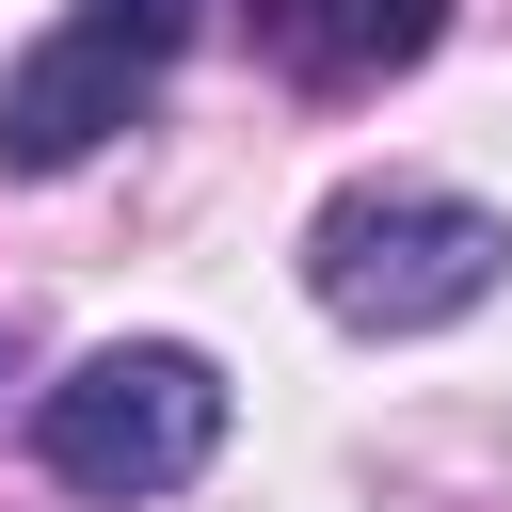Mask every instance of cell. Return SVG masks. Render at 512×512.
<instances>
[{
  "label": "cell",
  "instance_id": "obj_3",
  "mask_svg": "<svg viewBox=\"0 0 512 512\" xmlns=\"http://www.w3.org/2000/svg\"><path fill=\"white\" fill-rule=\"evenodd\" d=\"M144 80H160V64H144L128 32H96V16L48 32V48L0 80V176H64V160H96V144L144 112Z\"/></svg>",
  "mask_w": 512,
  "mask_h": 512
},
{
  "label": "cell",
  "instance_id": "obj_2",
  "mask_svg": "<svg viewBox=\"0 0 512 512\" xmlns=\"http://www.w3.org/2000/svg\"><path fill=\"white\" fill-rule=\"evenodd\" d=\"M32 448H48V480L64 496H176L208 448H224V368L192 352V336H112V352H80L64 384H48V416H32Z\"/></svg>",
  "mask_w": 512,
  "mask_h": 512
},
{
  "label": "cell",
  "instance_id": "obj_5",
  "mask_svg": "<svg viewBox=\"0 0 512 512\" xmlns=\"http://www.w3.org/2000/svg\"><path fill=\"white\" fill-rule=\"evenodd\" d=\"M96 32H128L144 64H176V48L208 32V0H96Z\"/></svg>",
  "mask_w": 512,
  "mask_h": 512
},
{
  "label": "cell",
  "instance_id": "obj_4",
  "mask_svg": "<svg viewBox=\"0 0 512 512\" xmlns=\"http://www.w3.org/2000/svg\"><path fill=\"white\" fill-rule=\"evenodd\" d=\"M256 32H272V64H288L304 96H368V80L432 64L448 0H256Z\"/></svg>",
  "mask_w": 512,
  "mask_h": 512
},
{
  "label": "cell",
  "instance_id": "obj_1",
  "mask_svg": "<svg viewBox=\"0 0 512 512\" xmlns=\"http://www.w3.org/2000/svg\"><path fill=\"white\" fill-rule=\"evenodd\" d=\"M304 288H320V320H352V336H448V320H480V304L512 288V224H496L480 192L384 176V192H336V208L304 224Z\"/></svg>",
  "mask_w": 512,
  "mask_h": 512
}]
</instances>
